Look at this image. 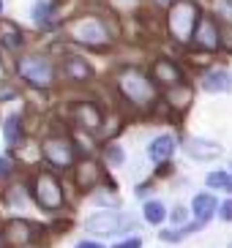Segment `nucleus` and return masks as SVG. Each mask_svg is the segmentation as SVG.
Segmentation results:
<instances>
[{
  "instance_id": "1",
  "label": "nucleus",
  "mask_w": 232,
  "mask_h": 248,
  "mask_svg": "<svg viewBox=\"0 0 232 248\" xmlns=\"http://www.w3.org/2000/svg\"><path fill=\"white\" fill-rule=\"evenodd\" d=\"M117 90L134 107H148L156 101V88L139 68H126L117 74Z\"/></svg>"
},
{
  "instance_id": "2",
  "label": "nucleus",
  "mask_w": 232,
  "mask_h": 248,
  "mask_svg": "<svg viewBox=\"0 0 232 248\" xmlns=\"http://www.w3.org/2000/svg\"><path fill=\"white\" fill-rule=\"evenodd\" d=\"M199 22V8L194 0H178L167 14V25L175 41H189L194 36V25Z\"/></svg>"
},
{
  "instance_id": "3",
  "label": "nucleus",
  "mask_w": 232,
  "mask_h": 248,
  "mask_svg": "<svg viewBox=\"0 0 232 248\" xmlns=\"http://www.w3.org/2000/svg\"><path fill=\"white\" fill-rule=\"evenodd\" d=\"M33 197L41 204L44 210H60L63 207V188H60V180L52 175L50 169H41L33 180Z\"/></svg>"
},
{
  "instance_id": "4",
  "label": "nucleus",
  "mask_w": 232,
  "mask_h": 248,
  "mask_svg": "<svg viewBox=\"0 0 232 248\" xmlns=\"http://www.w3.org/2000/svg\"><path fill=\"white\" fill-rule=\"evenodd\" d=\"M52 63L47 58H22L19 60V77L33 88H50L52 85Z\"/></svg>"
},
{
  "instance_id": "5",
  "label": "nucleus",
  "mask_w": 232,
  "mask_h": 248,
  "mask_svg": "<svg viewBox=\"0 0 232 248\" xmlns=\"http://www.w3.org/2000/svg\"><path fill=\"white\" fill-rule=\"evenodd\" d=\"M44 155H47V161H50L52 167H71L74 164V147L68 139L63 137H50L47 142H44Z\"/></svg>"
},
{
  "instance_id": "6",
  "label": "nucleus",
  "mask_w": 232,
  "mask_h": 248,
  "mask_svg": "<svg viewBox=\"0 0 232 248\" xmlns=\"http://www.w3.org/2000/svg\"><path fill=\"white\" fill-rule=\"evenodd\" d=\"M74 38L82 41V44H107V30L99 19H82V22L74 25Z\"/></svg>"
},
{
  "instance_id": "7",
  "label": "nucleus",
  "mask_w": 232,
  "mask_h": 248,
  "mask_svg": "<svg viewBox=\"0 0 232 248\" xmlns=\"http://www.w3.org/2000/svg\"><path fill=\"white\" fill-rule=\"evenodd\" d=\"M194 44L199 49H208V52H216L218 44H221V36H218V28L211 16H202L197 22V33H194Z\"/></svg>"
},
{
  "instance_id": "8",
  "label": "nucleus",
  "mask_w": 232,
  "mask_h": 248,
  "mask_svg": "<svg viewBox=\"0 0 232 248\" xmlns=\"http://www.w3.org/2000/svg\"><path fill=\"white\" fill-rule=\"evenodd\" d=\"M120 216L117 213H107V210H101V213H93L90 218H87V229L93 234H115L117 229H120Z\"/></svg>"
},
{
  "instance_id": "9",
  "label": "nucleus",
  "mask_w": 232,
  "mask_h": 248,
  "mask_svg": "<svg viewBox=\"0 0 232 248\" xmlns=\"http://www.w3.org/2000/svg\"><path fill=\"white\" fill-rule=\"evenodd\" d=\"M186 153L197 161H208V158H216L221 153V147L216 142H208V139H197V137H189L186 139Z\"/></svg>"
},
{
  "instance_id": "10",
  "label": "nucleus",
  "mask_w": 232,
  "mask_h": 248,
  "mask_svg": "<svg viewBox=\"0 0 232 248\" xmlns=\"http://www.w3.org/2000/svg\"><path fill=\"white\" fill-rule=\"evenodd\" d=\"M74 115H77V123L85 128V131H99L101 128V109L96 107V104H80L77 109H74Z\"/></svg>"
},
{
  "instance_id": "11",
  "label": "nucleus",
  "mask_w": 232,
  "mask_h": 248,
  "mask_svg": "<svg viewBox=\"0 0 232 248\" xmlns=\"http://www.w3.org/2000/svg\"><path fill=\"white\" fill-rule=\"evenodd\" d=\"M99 180H101V169H99L96 161L87 158V161H82L80 167H77V186H80L82 191H90Z\"/></svg>"
},
{
  "instance_id": "12",
  "label": "nucleus",
  "mask_w": 232,
  "mask_h": 248,
  "mask_svg": "<svg viewBox=\"0 0 232 248\" xmlns=\"http://www.w3.org/2000/svg\"><path fill=\"white\" fill-rule=\"evenodd\" d=\"M0 44L6 46V49H19V46L25 44L22 30L17 28L11 19H0Z\"/></svg>"
},
{
  "instance_id": "13",
  "label": "nucleus",
  "mask_w": 232,
  "mask_h": 248,
  "mask_svg": "<svg viewBox=\"0 0 232 248\" xmlns=\"http://www.w3.org/2000/svg\"><path fill=\"white\" fill-rule=\"evenodd\" d=\"M202 88L208 90V93H224V90L232 88V77L227 71H221V68H213L211 74H205Z\"/></svg>"
},
{
  "instance_id": "14",
  "label": "nucleus",
  "mask_w": 232,
  "mask_h": 248,
  "mask_svg": "<svg viewBox=\"0 0 232 248\" xmlns=\"http://www.w3.org/2000/svg\"><path fill=\"white\" fill-rule=\"evenodd\" d=\"M30 234H33V226H30L28 221H22V218L8 221V226H6V240H8V243L22 246V243L30 240Z\"/></svg>"
},
{
  "instance_id": "15",
  "label": "nucleus",
  "mask_w": 232,
  "mask_h": 248,
  "mask_svg": "<svg viewBox=\"0 0 232 248\" xmlns=\"http://www.w3.org/2000/svg\"><path fill=\"white\" fill-rule=\"evenodd\" d=\"M153 74H156V79L159 82H167V85H181V79H183L181 68L175 66L172 60H156Z\"/></svg>"
},
{
  "instance_id": "16",
  "label": "nucleus",
  "mask_w": 232,
  "mask_h": 248,
  "mask_svg": "<svg viewBox=\"0 0 232 248\" xmlns=\"http://www.w3.org/2000/svg\"><path fill=\"white\" fill-rule=\"evenodd\" d=\"M216 207H218V204H216V197H213V194H197L194 202H191V210H194V216H197L199 224L211 218Z\"/></svg>"
},
{
  "instance_id": "17",
  "label": "nucleus",
  "mask_w": 232,
  "mask_h": 248,
  "mask_svg": "<svg viewBox=\"0 0 232 248\" xmlns=\"http://www.w3.org/2000/svg\"><path fill=\"white\" fill-rule=\"evenodd\" d=\"M150 158L159 161V164H164V161H169V155L175 153V139L172 137H159L150 142Z\"/></svg>"
},
{
  "instance_id": "18",
  "label": "nucleus",
  "mask_w": 232,
  "mask_h": 248,
  "mask_svg": "<svg viewBox=\"0 0 232 248\" xmlns=\"http://www.w3.org/2000/svg\"><path fill=\"white\" fill-rule=\"evenodd\" d=\"M66 74H68L71 79H77V82H85V79L93 77V68L87 66L85 60H80V58H68L66 60Z\"/></svg>"
},
{
  "instance_id": "19",
  "label": "nucleus",
  "mask_w": 232,
  "mask_h": 248,
  "mask_svg": "<svg viewBox=\"0 0 232 248\" xmlns=\"http://www.w3.org/2000/svg\"><path fill=\"white\" fill-rule=\"evenodd\" d=\"M167 98H169V104H172V107L183 109V107H189V101H191V90L183 88V85H172V90L167 93Z\"/></svg>"
},
{
  "instance_id": "20",
  "label": "nucleus",
  "mask_w": 232,
  "mask_h": 248,
  "mask_svg": "<svg viewBox=\"0 0 232 248\" xmlns=\"http://www.w3.org/2000/svg\"><path fill=\"white\" fill-rule=\"evenodd\" d=\"M22 139V117L19 115H11L6 120V142L8 145H17Z\"/></svg>"
},
{
  "instance_id": "21",
  "label": "nucleus",
  "mask_w": 232,
  "mask_h": 248,
  "mask_svg": "<svg viewBox=\"0 0 232 248\" xmlns=\"http://www.w3.org/2000/svg\"><path fill=\"white\" fill-rule=\"evenodd\" d=\"M164 218H167V210H164V204L161 202H148L145 204V221H150V224H161Z\"/></svg>"
},
{
  "instance_id": "22",
  "label": "nucleus",
  "mask_w": 232,
  "mask_h": 248,
  "mask_svg": "<svg viewBox=\"0 0 232 248\" xmlns=\"http://www.w3.org/2000/svg\"><path fill=\"white\" fill-rule=\"evenodd\" d=\"M50 16H52L50 3H36V6H33V19H36L38 25H47L50 22Z\"/></svg>"
},
{
  "instance_id": "23",
  "label": "nucleus",
  "mask_w": 232,
  "mask_h": 248,
  "mask_svg": "<svg viewBox=\"0 0 232 248\" xmlns=\"http://www.w3.org/2000/svg\"><path fill=\"white\" fill-rule=\"evenodd\" d=\"M227 172H213V175H208V186H211V188H224L227 186Z\"/></svg>"
},
{
  "instance_id": "24",
  "label": "nucleus",
  "mask_w": 232,
  "mask_h": 248,
  "mask_svg": "<svg viewBox=\"0 0 232 248\" xmlns=\"http://www.w3.org/2000/svg\"><path fill=\"white\" fill-rule=\"evenodd\" d=\"M11 172H14V169H11V164H8V158H0V180H8Z\"/></svg>"
},
{
  "instance_id": "25",
  "label": "nucleus",
  "mask_w": 232,
  "mask_h": 248,
  "mask_svg": "<svg viewBox=\"0 0 232 248\" xmlns=\"http://www.w3.org/2000/svg\"><path fill=\"white\" fill-rule=\"evenodd\" d=\"M221 218H224V221H232V199H227V202L221 204Z\"/></svg>"
},
{
  "instance_id": "26",
  "label": "nucleus",
  "mask_w": 232,
  "mask_h": 248,
  "mask_svg": "<svg viewBox=\"0 0 232 248\" xmlns=\"http://www.w3.org/2000/svg\"><path fill=\"white\" fill-rule=\"evenodd\" d=\"M115 248H142V240H139V237H131V240H126V243H117Z\"/></svg>"
},
{
  "instance_id": "27",
  "label": "nucleus",
  "mask_w": 232,
  "mask_h": 248,
  "mask_svg": "<svg viewBox=\"0 0 232 248\" xmlns=\"http://www.w3.org/2000/svg\"><path fill=\"white\" fill-rule=\"evenodd\" d=\"M172 221H175V224H183V221H186V210H183V207H175V210H172Z\"/></svg>"
},
{
  "instance_id": "28",
  "label": "nucleus",
  "mask_w": 232,
  "mask_h": 248,
  "mask_svg": "<svg viewBox=\"0 0 232 248\" xmlns=\"http://www.w3.org/2000/svg\"><path fill=\"white\" fill-rule=\"evenodd\" d=\"M107 155H109V161H123V153H120V150H115V147H109Z\"/></svg>"
},
{
  "instance_id": "29",
  "label": "nucleus",
  "mask_w": 232,
  "mask_h": 248,
  "mask_svg": "<svg viewBox=\"0 0 232 248\" xmlns=\"http://www.w3.org/2000/svg\"><path fill=\"white\" fill-rule=\"evenodd\" d=\"M77 248H104V246H101V243H80Z\"/></svg>"
},
{
  "instance_id": "30",
  "label": "nucleus",
  "mask_w": 232,
  "mask_h": 248,
  "mask_svg": "<svg viewBox=\"0 0 232 248\" xmlns=\"http://www.w3.org/2000/svg\"><path fill=\"white\" fill-rule=\"evenodd\" d=\"M224 188H227V191H230V194H232V175L227 177V186H224Z\"/></svg>"
},
{
  "instance_id": "31",
  "label": "nucleus",
  "mask_w": 232,
  "mask_h": 248,
  "mask_svg": "<svg viewBox=\"0 0 232 248\" xmlns=\"http://www.w3.org/2000/svg\"><path fill=\"white\" fill-rule=\"evenodd\" d=\"M159 6H169V3H175V0H156Z\"/></svg>"
},
{
  "instance_id": "32",
  "label": "nucleus",
  "mask_w": 232,
  "mask_h": 248,
  "mask_svg": "<svg viewBox=\"0 0 232 248\" xmlns=\"http://www.w3.org/2000/svg\"><path fill=\"white\" fill-rule=\"evenodd\" d=\"M0 11H3V0H0Z\"/></svg>"
}]
</instances>
